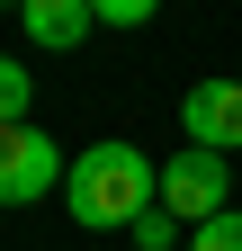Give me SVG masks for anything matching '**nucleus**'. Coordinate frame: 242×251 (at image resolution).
<instances>
[{
  "label": "nucleus",
  "instance_id": "423d86ee",
  "mask_svg": "<svg viewBox=\"0 0 242 251\" xmlns=\"http://www.w3.org/2000/svg\"><path fill=\"white\" fill-rule=\"evenodd\" d=\"M27 108H36V72L18 54H0V126H27Z\"/></svg>",
  "mask_w": 242,
  "mask_h": 251
},
{
  "label": "nucleus",
  "instance_id": "f257e3e1",
  "mask_svg": "<svg viewBox=\"0 0 242 251\" xmlns=\"http://www.w3.org/2000/svg\"><path fill=\"white\" fill-rule=\"evenodd\" d=\"M63 206L90 233H117V225L135 233V215L162 206V162H144L135 144H81L72 152V179H63Z\"/></svg>",
  "mask_w": 242,
  "mask_h": 251
},
{
  "label": "nucleus",
  "instance_id": "20e7f679",
  "mask_svg": "<svg viewBox=\"0 0 242 251\" xmlns=\"http://www.w3.org/2000/svg\"><path fill=\"white\" fill-rule=\"evenodd\" d=\"M179 135L197 152H233L242 144V81H197L179 99Z\"/></svg>",
  "mask_w": 242,
  "mask_h": 251
},
{
  "label": "nucleus",
  "instance_id": "f03ea898",
  "mask_svg": "<svg viewBox=\"0 0 242 251\" xmlns=\"http://www.w3.org/2000/svg\"><path fill=\"white\" fill-rule=\"evenodd\" d=\"M63 179H72V162H63V144H54L36 117H27V126H0V206H36Z\"/></svg>",
  "mask_w": 242,
  "mask_h": 251
},
{
  "label": "nucleus",
  "instance_id": "6e6552de",
  "mask_svg": "<svg viewBox=\"0 0 242 251\" xmlns=\"http://www.w3.org/2000/svg\"><path fill=\"white\" fill-rule=\"evenodd\" d=\"M189 251H242V215H216V225H197Z\"/></svg>",
  "mask_w": 242,
  "mask_h": 251
},
{
  "label": "nucleus",
  "instance_id": "7ed1b4c3",
  "mask_svg": "<svg viewBox=\"0 0 242 251\" xmlns=\"http://www.w3.org/2000/svg\"><path fill=\"white\" fill-rule=\"evenodd\" d=\"M162 206L179 215V225H216V215H233V171H224V152H197V144H179L170 162H162Z\"/></svg>",
  "mask_w": 242,
  "mask_h": 251
},
{
  "label": "nucleus",
  "instance_id": "0eeeda50",
  "mask_svg": "<svg viewBox=\"0 0 242 251\" xmlns=\"http://www.w3.org/2000/svg\"><path fill=\"white\" fill-rule=\"evenodd\" d=\"M135 251H189V225H179L170 206H153V215H135Z\"/></svg>",
  "mask_w": 242,
  "mask_h": 251
},
{
  "label": "nucleus",
  "instance_id": "39448f33",
  "mask_svg": "<svg viewBox=\"0 0 242 251\" xmlns=\"http://www.w3.org/2000/svg\"><path fill=\"white\" fill-rule=\"evenodd\" d=\"M18 27H27V45H45V54H72L90 27H99V9H90V0H27V9H18Z\"/></svg>",
  "mask_w": 242,
  "mask_h": 251
},
{
  "label": "nucleus",
  "instance_id": "1a4fd4ad",
  "mask_svg": "<svg viewBox=\"0 0 242 251\" xmlns=\"http://www.w3.org/2000/svg\"><path fill=\"white\" fill-rule=\"evenodd\" d=\"M90 9H99V27H144L153 0H90Z\"/></svg>",
  "mask_w": 242,
  "mask_h": 251
}]
</instances>
